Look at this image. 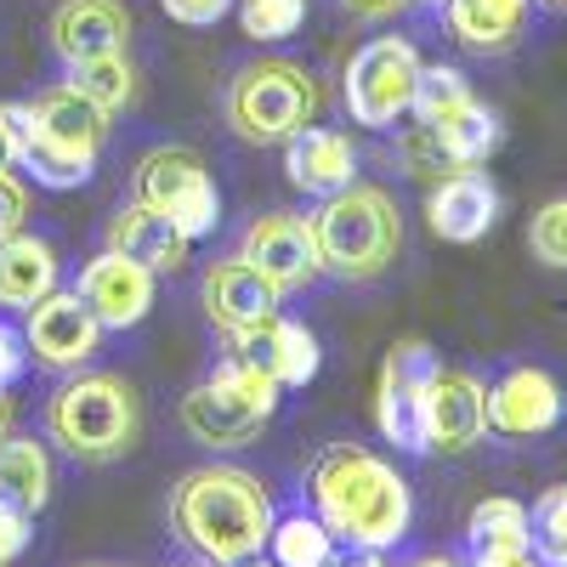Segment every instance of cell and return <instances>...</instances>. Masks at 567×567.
<instances>
[{"mask_svg": "<svg viewBox=\"0 0 567 567\" xmlns=\"http://www.w3.org/2000/svg\"><path fill=\"white\" fill-rule=\"evenodd\" d=\"M307 494H312V516L347 550H381L386 556L414 523L409 477L392 460L369 454L358 443L323 449L307 471Z\"/></svg>", "mask_w": 567, "mask_h": 567, "instance_id": "6da1fadb", "label": "cell"}, {"mask_svg": "<svg viewBox=\"0 0 567 567\" xmlns=\"http://www.w3.org/2000/svg\"><path fill=\"white\" fill-rule=\"evenodd\" d=\"M272 494L261 477L239 465H199L171 488V528L187 550H199L210 567H239L267 550L272 534Z\"/></svg>", "mask_w": 567, "mask_h": 567, "instance_id": "7a4b0ae2", "label": "cell"}, {"mask_svg": "<svg viewBox=\"0 0 567 567\" xmlns=\"http://www.w3.org/2000/svg\"><path fill=\"white\" fill-rule=\"evenodd\" d=\"M114 114H103L91 97L63 80L34 91L29 103H7V131H12V165L34 176V187H52V194H69V187H85L91 171H97V154L109 142Z\"/></svg>", "mask_w": 567, "mask_h": 567, "instance_id": "3957f363", "label": "cell"}, {"mask_svg": "<svg viewBox=\"0 0 567 567\" xmlns=\"http://www.w3.org/2000/svg\"><path fill=\"white\" fill-rule=\"evenodd\" d=\"M312 239H318V261H323L329 278H341V284L381 278L403 256L398 199L374 182H352V187H341V194H329L318 205Z\"/></svg>", "mask_w": 567, "mask_h": 567, "instance_id": "277c9868", "label": "cell"}, {"mask_svg": "<svg viewBox=\"0 0 567 567\" xmlns=\"http://www.w3.org/2000/svg\"><path fill=\"white\" fill-rule=\"evenodd\" d=\"M45 437L80 465H109L136 449L142 403L120 374H74L45 403Z\"/></svg>", "mask_w": 567, "mask_h": 567, "instance_id": "5b68a950", "label": "cell"}, {"mask_svg": "<svg viewBox=\"0 0 567 567\" xmlns=\"http://www.w3.org/2000/svg\"><path fill=\"white\" fill-rule=\"evenodd\" d=\"M318 109H323V85L301 63H284V58L245 63L227 80V97H221L233 136L250 142V148H284L296 131L318 120Z\"/></svg>", "mask_w": 567, "mask_h": 567, "instance_id": "8992f818", "label": "cell"}, {"mask_svg": "<svg viewBox=\"0 0 567 567\" xmlns=\"http://www.w3.org/2000/svg\"><path fill=\"white\" fill-rule=\"evenodd\" d=\"M272 414H278V386L261 369L227 358L182 398V432L205 449H250Z\"/></svg>", "mask_w": 567, "mask_h": 567, "instance_id": "52a82bcc", "label": "cell"}, {"mask_svg": "<svg viewBox=\"0 0 567 567\" xmlns=\"http://www.w3.org/2000/svg\"><path fill=\"white\" fill-rule=\"evenodd\" d=\"M131 199L159 210L187 245L216 233L221 221V194L210 182V165L194 148H148L131 171Z\"/></svg>", "mask_w": 567, "mask_h": 567, "instance_id": "ba28073f", "label": "cell"}, {"mask_svg": "<svg viewBox=\"0 0 567 567\" xmlns=\"http://www.w3.org/2000/svg\"><path fill=\"white\" fill-rule=\"evenodd\" d=\"M414 80H420V52L403 34H374L341 69V103L352 125L363 131H392L409 103H414Z\"/></svg>", "mask_w": 567, "mask_h": 567, "instance_id": "9c48e42d", "label": "cell"}, {"mask_svg": "<svg viewBox=\"0 0 567 567\" xmlns=\"http://www.w3.org/2000/svg\"><path fill=\"white\" fill-rule=\"evenodd\" d=\"M443 358L432 352V341H398L381 363V381H374V425L381 437L398 443L403 454H425V432H420V414H425V386L437 381Z\"/></svg>", "mask_w": 567, "mask_h": 567, "instance_id": "30bf717a", "label": "cell"}, {"mask_svg": "<svg viewBox=\"0 0 567 567\" xmlns=\"http://www.w3.org/2000/svg\"><path fill=\"white\" fill-rule=\"evenodd\" d=\"M239 256L272 284L278 296H296L323 272L318 261V239H312V221L296 216V210H267L245 227L239 239Z\"/></svg>", "mask_w": 567, "mask_h": 567, "instance_id": "8fae6325", "label": "cell"}, {"mask_svg": "<svg viewBox=\"0 0 567 567\" xmlns=\"http://www.w3.org/2000/svg\"><path fill=\"white\" fill-rule=\"evenodd\" d=\"M103 341V323L80 301V290H52L23 312V347L45 369H80Z\"/></svg>", "mask_w": 567, "mask_h": 567, "instance_id": "7c38bea8", "label": "cell"}, {"mask_svg": "<svg viewBox=\"0 0 567 567\" xmlns=\"http://www.w3.org/2000/svg\"><path fill=\"white\" fill-rule=\"evenodd\" d=\"M227 341H233L227 358L261 369L278 392L318 381V363H323V358H318V336H312L307 323L284 318V312H272V318H261V323H250V329H233Z\"/></svg>", "mask_w": 567, "mask_h": 567, "instance_id": "4fadbf2b", "label": "cell"}, {"mask_svg": "<svg viewBox=\"0 0 567 567\" xmlns=\"http://www.w3.org/2000/svg\"><path fill=\"white\" fill-rule=\"evenodd\" d=\"M425 449L465 454L471 443L488 437V386L465 369H437V381L425 386V414H420Z\"/></svg>", "mask_w": 567, "mask_h": 567, "instance_id": "5bb4252c", "label": "cell"}, {"mask_svg": "<svg viewBox=\"0 0 567 567\" xmlns=\"http://www.w3.org/2000/svg\"><path fill=\"white\" fill-rule=\"evenodd\" d=\"M561 409L567 403H561L556 374H545L534 363H516L488 386V432H499V437H545V432L561 425Z\"/></svg>", "mask_w": 567, "mask_h": 567, "instance_id": "9a60e30c", "label": "cell"}, {"mask_svg": "<svg viewBox=\"0 0 567 567\" xmlns=\"http://www.w3.org/2000/svg\"><path fill=\"white\" fill-rule=\"evenodd\" d=\"M154 278L159 272H148L142 261H131L120 250H103L97 261H85L74 290H80V301L91 312H97L103 329H136L142 318L154 312Z\"/></svg>", "mask_w": 567, "mask_h": 567, "instance_id": "2e32d148", "label": "cell"}, {"mask_svg": "<svg viewBox=\"0 0 567 567\" xmlns=\"http://www.w3.org/2000/svg\"><path fill=\"white\" fill-rule=\"evenodd\" d=\"M425 221H432V233L449 245H477L499 221V187L483 171H449L443 182H432V194H425Z\"/></svg>", "mask_w": 567, "mask_h": 567, "instance_id": "e0dca14e", "label": "cell"}, {"mask_svg": "<svg viewBox=\"0 0 567 567\" xmlns=\"http://www.w3.org/2000/svg\"><path fill=\"white\" fill-rule=\"evenodd\" d=\"M284 176H290V187H296V194H307V199L341 194V187L358 182V148H352V136L323 131V125L296 131L290 142H284Z\"/></svg>", "mask_w": 567, "mask_h": 567, "instance_id": "ac0fdd59", "label": "cell"}, {"mask_svg": "<svg viewBox=\"0 0 567 567\" xmlns=\"http://www.w3.org/2000/svg\"><path fill=\"white\" fill-rule=\"evenodd\" d=\"M272 312H278V290L245 256L210 261V272H205V318L216 329H227V336H233V329H250V323H261Z\"/></svg>", "mask_w": 567, "mask_h": 567, "instance_id": "d6986e66", "label": "cell"}, {"mask_svg": "<svg viewBox=\"0 0 567 567\" xmlns=\"http://www.w3.org/2000/svg\"><path fill=\"white\" fill-rule=\"evenodd\" d=\"M125 40H131V12L120 0H63L52 12V45L63 63L125 52Z\"/></svg>", "mask_w": 567, "mask_h": 567, "instance_id": "ffe728a7", "label": "cell"}, {"mask_svg": "<svg viewBox=\"0 0 567 567\" xmlns=\"http://www.w3.org/2000/svg\"><path fill=\"white\" fill-rule=\"evenodd\" d=\"M528 12H534V0H449L443 23L465 52L499 58L528 34Z\"/></svg>", "mask_w": 567, "mask_h": 567, "instance_id": "44dd1931", "label": "cell"}, {"mask_svg": "<svg viewBox=\"0 0 567 567\" xmlns=\"http://www.w3.org/2000/svg\"><path fill=\"white\" fill-rule=\"evenodd\" d=\"M109 250L142 261L148 272H176V267L187 261V239H182V233H176L159 210L136 205V199L114 210V221H109Z\"/></svg>", "mask_w": 567, "mask_h": 567, "instance_id": "7402d4cb", "label": "cell"}, {"mask_svg": "<svg viewBox=\"0 0 567 567\" xmlns=\"http://www.w3.org/2000/svg\"><path fill=\"white\" fill-rule=\"evenodd\" d=\"M58 290V250L34 239V233H12L0 239V307L29 312L40 296Z\"/></svg>", "mask_w": 567, "mask_h": 567, "instance_id": "603a6c76", "label": "cell"}, {"mask_svg": "<svg viewBox=\"0 0 567 567\" xmlns=\"http://www.w3.org/2000/svg\"><path fill=\"white\" fill-rule=\"evenodd\" d=\"M432 142H437V154H443L454 171H483V165L505 148V125H499V114H494L488 103H465L454 120H443V125L432 131Z\"/></svg>", "mask_w": 567, "mask_h": 567, "instance_id": "cb8c5ba5", "label": "cell"}, {"mask_svg": "<svg viewBox=\"0 0 567 567\" xmlns=\"http://www.w3.org/2000/svg\"><path fill=\"white\" fill-rule=\"evenodd\" d=\"M0 499L23 505L29 516L45 511V499H52V454H45V443L34 437H0Z\"/></svg>", "mask_w": 567, "mask_h": 567, "instance_id": "d4e9b609", "label": "cell"}, {"mask_svg": "<svg viewBox=\"0 0 567 567\" xmlns=\"http://www.w3.org/2000/svg\"><path fill=\"white\" fill-rule=\"evenodd\" d=\"M465 545H471V556H516V550H528V505H516L505 494L483 499L477 511L465 516Z\"/></svg>", "mask_w": 567, "mask_h": 567, "instance_id": "484cf974", "label": "cell"}, {"mask_svg": "<svg viewBox=\"0 0 567 567\" xmlns=\"http://www.w3.org/2000/svg\"><path fill=\"white\" fill-rule=\"evenodd\" d=\"M267 545H272V561H278V567H336V561H341L336 534H329L318 516H307V511L272 523Z\"/></svg>", "mask_w": 567, "mask_h": 567, "instance_id": "4316f807", "label": "cell"}, {"mask_svg": "<svg viewBox=\"0 0 567 567\" xmlns=\"http://www.w3.org/2000/svg\"><path fill=\"white\" fill-rule=\"evenodd\" d=\"M69 85L80 97H91L103 114H125L136 103V69L125 52H109V58H85V63H69Z\"/></svg>", "mask_w": 567, "mask_h": 567, "instance_id": "83f0119b", "label": "cell"}, {"mask_svg": "<svg viewBox=\"0 0 567 567\" xmlns=\"http://www.w3.org/2000/svg\"><path fill=\"white\" fill-rule=\"evenodd\" d=\"M465 103H477V97H471V80H465L454 63H420L414 103H409V114L420 120V131H437V125L454 120Z\"/></svg>", "mask_w": 567, "mask_h": 567, "instance_id": "f1b7e54d", "label": "cell"}, {"mask_svg": "<svg viewBox=\"0 0 567 567\" xmlns=\"http://www.w3.org/2000/svg\"><path fill=\"white\" fill-rule=\"evenodd\" d=\"M528 556L545 567H567V483L545 488L528 511Z\"/></svg>", "mask_w": 567, "mask_h": 567, "instance_id": "f546056e", "label": "cell"}, {"mask_svg": "<svg viewBox=\"0 0 567 567\" xmlns=\"http://www.w3.org/2000/svg\"><path fill=\"white\" fill-rule=\"evenodd\" d=\"M250 40H290L307 23V0H233Z\"/></svg>", "mask_w": 567, "mask_h": 567, "instance_id": "4dcf8cb0", "label": "cell"}, {"mask_svg": "<svg viewBox=\"0 0 567 567\" xmlns=\"http://www.w3.org/2000/svg\"><path fill=\"white\" fill-rule=\"evenodd\" d=\"M528 250H534V261L567 272V194L534 210V221H528Z\"/></svg>", "mask_w": 567, "mask_h": 567, "instance_id": "1f68e13d", "label": "cell"}, {"mask_svg": "<svg viewBox=\"0 0 567 567\" xmlns=\"http://www.w3.org/2000/svg\"><path fill=\"white\" fill-rule=\"evenodd\" d=\"M23 221H29V187L12 171H0V239L23 233Z\"/></svg>", "mask_w": 567, "mask_h": 567, "instance_id": "d6a6232c", "label": "cell"}, {"mask_svg": "<svg viewBox=\"0 0 567 567\" xmlns=\"http://www.w3.org/2000/svg\"><path fill=\"white\" fill-rule=\"evenodd\" d=\"M171 23H187V29H210L233 12V0H159Z\"/></svg>", "mask_w": 567, "mask_h": 567, "instance_id": "836d02e7", "label": "cell"}, {"mask_svg": "<svg viewBox=\"0 0 567 567\" xmlns=\"http://www.w3.org/2000/svg\"><path fill=\"white\" fill-rule=\"evenodd\" d=\"M29 534H34V516L23 511V505H12V499H0V556H23L29 550Z\"/></svg>", "mask_w": 567, "mask_h": 567, "instance_id": "e575fe53", "label": "cell"}, {"mask_svg": "<svg viewBox=\"0 0 567 567\" xmlns=\"http://www.w3.org/2000/svg\"><path fill=\"white\" fill-rule=\"evenodd\" d=\"M23 369H29V347L12 323H0V386H18L23 381Z\"/></svg>", "mask_w": 567, "mask_h": 567, "instance_id": "d590c367", "label": "cell"}, {"mask_svg": "<svg viewBox=\"0 0 567 567\" xmlns=\"http://www.w3.org/2000/svg\"><path fill=\"white\" fill-rule=\"evenodd\" d=\"M409 7H414V0H341V12H352L363 23H386V18H398Z\"/></svg>", "mask_w": 567, "mask_h": 567, "instance_id": "8d00e7d4", "label": "cell"}, {"mask_svg": "<svg viewBox=\"0 0 567 567\" xmlns=\"http://www.w3.org/2000/svg\"><path fill=\"white\" fill-rule=\"evenodd\" d=\"M471 567H545V561L528 556V550H516V556H471Z\"/></svg>", "mask_w": 567, "mask_h": 567, "instance_id": "74e56055", "label": "cell"}, {"mask_svg": "<svg viewBox=\"0 0 567 567\" xmlns=\"http://www.w3.org/2000/svg\"><path fill=\"white\" fill-rule=\"evenodd\" d=\"M336 567H386V561H381V550H347V561H336Z\"/></svg>", "mask_w": 567, "mask_h": 567, "instance_id": "f35d334b", "label": "cell"}, {"mask_svg": "<svg viewBox=\"0 0 567 567\" xmlns=\"http://www.w3.org/2000/svg\"><path fill=\"white\" fill-rule=\"evenodd\" d=\"M0 171H12V131H7V109H0Z\"/></svg>", "mask_w": 567, "mask_h": 567, "instance_id": "ab89813d", "label": "cell"}, {"mask_svg": "<svg viewBox=\"0 0 567 567\" xmlns=\"http://www.w3.org/2000/svg\"><path fill=\"white\" fill-rule=\"evenodd\" d=\"M12 432V398H7V386H0V437Z\"/></svg>", "mask_w": 567, "mask_h": 567, "instance_id": "60d3db41", "label": "cell"}, {"mask_svg": "<svg viewBox=\"0 0 567 567\" xmlns=\"http://www.w3.org/2000/svg\"><path fill=\"white\" fill-rule=\"evenodd\" d=\"M409 567H460L454 556H420V561H409Z\"/></svg>", "mask_w": 567, "mask_h": 567, "instance_id": "b9f144b4", "label": "cell"}, {"mask_svg": "<svg viewBox=\"0 0 567 567\" xmlns=\"http://www.w3.org/2000/svg\"><path fill=\"white\" fill-rule=\"evenodd\" d=\"M239 567H278V561H267V556H250V561H239Z\"/></svg>", "mask_w": 567, "mask_h": 567, "instance_id": "7bdbcfd3", "label": "cell"}, {"mask_svg": "<svg viewBox=\"0 0 567 567\" xmlns=\"http://www.w3.org/2000/svg\"><path fill=\"white\" fill-rule=\"evenodd\" d=\"M414 7H432V12H443V7H449V0H414Z\"/></svg>", "mask_w": 567, "mask_h": 567, "instance_id": "ee69618b", "label": "cell"}, {"mask_svg": "<svg viewBox=\"0 0 567 567\" xmlns=\"http://www.w3.org/2000/svg\"><path fill=\"white\" fill-rule=\"evenodd\" d=\"M539 7H550V12H567V0H539Z\"/></svg>", "mask_w": 567, "mask_h": 567, "instance_id": "f6af8a7d", "label": "cell"}, {"mask_svg": "<svg viewBox=\"0 0 567 567\" xmlns=\"http://www.w3.org/2000/svg\"><path fill=\"white\" fill-rule=\"evenodd\" d=\"M80 567H120V561H80Z\"/></svg>", "mask_w": 567, "mask_h": 567, "instance_id": "bcb514c9", "label": "cell"}, {"mask_svg": "<svg viewBox=\"0 0 567 567\" xmlns=\"http://www.w3.org/2000/svg\"><path fill=\"white\" fill-rule=\"evenodd\" d=\"M0 567H7V556H0Z\"/></svg>", "mask_w": 567, "mask_h": 567, "instance_id": "7dc6e473", "label": "cell"}]
</instances>
